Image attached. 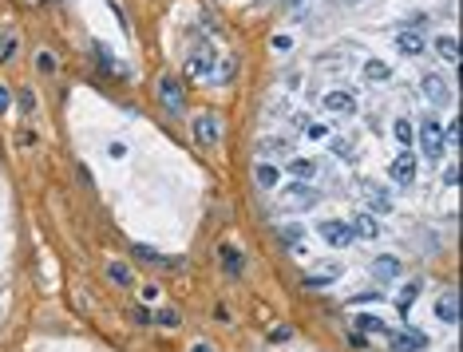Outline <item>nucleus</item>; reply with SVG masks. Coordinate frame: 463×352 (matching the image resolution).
I'll return each instance as SVG.
<instances>
[{"mask_svg":"<svg viewBox=\"0 0 463 352\" xmlns=\"http://www.w3.org/2000/svg\"><path fill=\"white\" fill-rule=\"evenodd\" d=\"M416 139H420V151H424L431 162H435V159H440V155L447 151V146H444V127H440V119H435V115H428V119L420 123Z\"/></svg>","mask_w":463,"mask_h":352,"instance_id":"f257e3e1","label":"nucleus"},{"mask_svg":"<svg viewBox=\"0 0 463 352\" xmlns=\"http://www.w3.org/2000/svg\"><path fill=\"white\" fill-rule=\"evenodd\" d=\"M159 99H162V107H166L171 119H182V111H186V91H182V83L175 76H162L159 80Z\"/></svg>","mask_w":463,"mask_h":352,"instance_id":"f03ea898","label":"nucleus"},{"mask_svg":"<svg viewBox=\"0 0 463 352\" xmlns=\"http://www.w3.org/2000/svg\"><path fill=\"white\" fill-rule=\"evenodd\" d=\"M277 198H281V206H286V210H313L321 202V194L313 190L309 182H293V186H286Z\"/></svg>","mask_w":463,"mask_h":352,"instance_id":"7ed1b4c3","label":"nucleus"},{"mask_svg":"<svg viewBox=\"0 0 463 352\" xmlns=\"http://www.w3.org/2000/svg\"><path fill=\"white\" fill-rule=\"evenodd\" d=\"M194 139H198V146H206V151H214L218 146V139H222V119L218 115H194Z\"/></svg>","mask_w":463,"mask_h":352,"instance_id":"20e7f679","label":"nucleus"},{"mask_svg":"<svg viewBox=\"0 0 463 352\" xmlns=\"http://www.w3.org/2000/svg\"><path fill=\"white\" fill-rule=\"evenodd\" d=\"M186 80H214V52L210 48H194L186 56Z\"/></svg>","mask_w":463,"mask_h":352,"instance_id":"39448f33","label":"nucleus"},{"mask_svg":"<svg viewBox=\"0 0 463 352\" xmlns=\"http://www.w3.org/2000/svg\"><path fill=\"white\" fill-rule=\"evenodd\" d=\"M317 234L325 241H329V245H333V250H345V245H352V226L349 222H336V218H329V222H321L317 226Z\"/></svg>","mask_w":463,"mask_h":352,"instance_id":"423d86ee","label":"nucleus"},{"mask_svg":"<svg viewBox=\"0 0 463 352\" xmlns=\"http://www.w3.org/2000/svg\"><path fill=\"white\" fill-rule=\"evenodd\" d=\"M388 178H392L396 186H412V182H416V159L408 155V151H404L392 166H388Z\"/></svg>","mask_w":463,"mask_h":352,"instance_id":"0eeeda50","label":"nucleus"},{"mask_svg":"<svg viewBox=\"0 0 463 352\" xmlns=\"http://www.w3.org/2000/svg\"><path fill=\"white\" fill-rule=\"evenodd\" d=\"M392 349L396 352H424L428 349V336L420 333V329H400V333L392 336Z\"/></svg>","mask_w":463,"mask_h":352,"instance_id":"6e6552de","label":"nucleus"},{"mask_svg":"<svg viewBox=\"0 0 463 352\" xmlns=\"http://www.w3.org/2000/svg\"><path fill=\"white\" fill-rule=\"evenodd\" d=\"M400 273H404V265H400V257H392V254L372 257V277H376V281H396Z\"/></svg>","mask_w":463,"mask_h":352,"instance_id":"1a4fd4ad","label":"nucleus"},{"mask_svg":"<svg viewBox=\"0 0 463 352\" xmlns=\"http://www.w3.org/2000/svg\"><path fill=\"white\" fill-rule=\"evenodd\" d=\"M349 226H352V238L356 241H376L380 238V222H376L372 214H356Z\"/></svg>","mask_w":463,"mask_h":352,"instance_id":"9d476101","label":"nucleus"},{"mask_svg":"<svg viewBox=\"0 0 463 352\" xmlns=\"http://www.w3.org/2000/svg\"><path fill=\"white\" fill-rule=\"evenodd\" d=\"M325 111L329 115H352L356 111V96H352V91H329V96H325Z\"/></svg>","mask_w":463,"mask_h":352,"instance_id":"9b49d317","label":"nucleus"},{"mask_svg":"<svg viewBox=\"0 0 463 352\" xmlns=\"http://www.w3.org/2000/svg\"><path fill=\"white\" fill-rule=\"evenodd\" d=\"M365 202H368V214H392V198L372 182H365Z\"/></svg>","mask_w":463,"mask_h":352,"instance_id":"f8f14e48","label":"nucleus"},{"mask_svg":"<svg viewBox=\"0 0 463 352\" xmlns=\"http://www.w3.org/2000/svg\"><path fill=\"white\" fill-rule=\"evenodd\" d=\"M396 48L404 52V56H424V36H420V28L400 32V36H396Z\"/></svg>","mask_w":463,"mask_h":352,"instance_id":"ddd939ff","label":"nucleus"},{"mask_svg":"<svg viewBox=\"0 0 463 352\" xmlns=\"http://www.w3.org/2000/svg\"><path fill=\"white\" fill-rule=\"evenodd\" d=\"M424 96H428L431 103H444L447 99V80L444 76H435V72H428V76H424Z\"/></svg>","mask_w":463,"mask_h":352,"instance_id":"4468645a","label":"nucleus"},{"mask_svg":"<svg viewBox=\"0 0 463 352\" xmlns=\"http://www.w3.org/2000/svg\"><path fill=\"white\" fill-rule=\"evenodd\" d=\"M218 257H222V265L230 277H238L241 270H246V261H241V254L234 250V245H218Z\"/></svg>","mask_w":463,"mask_h":352,"instance_id":"2eb2a0df","label":"nucleus"},{"mask_svg":"<svg viewBox=\"0 0 463 352\" xmlns=\"http://www.w3.org/2000/svg\"><path fill=\"white\" fill-rule=\"evenodd\" d=\"M435 317L447 320V324H455V320H460V309H455V293H444V297L435 301Z\"/></svg>","mask_w":463,"mask_h":352,"instance_id":"dca6fc26","label":"nucleus"},{"mask_svg":"<svg viewBox=\"0 0 463 352\" xmlns=\"http://www.w3.org/2000/svg\"><path fill=\"white\" fill-rule=\"evenodd\" d=\"M416 297H420V281H408V285L400 289V297H396V309H400V317H408V313H412Z\"/></svg>","mask_w":463,"mask_h":352,"instance_id":"f3484780","label":"nucleus"},{"mask_svg":"<svg viewBox=\"0 0 463 352\" xmlns=\"http://www.w3.org/2000/svg\"><path fill=\"white\" fill-rule=\"evenodd\" d=\"M435 52L444 56L447 64H455V60H460V40H455V36H435Z\"/></svg>","mask_w":463,"mask_h":352,"instance_id":"a211bd4d","label":"nucleus"},{"mask_svg":"<svg viewBox=\"0 0 463 352\" xmlns=\"http://www.w3.org/2000/svg\"><path fill=\"white\" fill-rule=\"evenodd\" d=\"M277 178H281V170H277V166H270V162H257V186H261V190H273V186H277Z\"/></svg>","mask_w":463,"mask_h":352,"instance_id":"6ab92c4d","label":"nucleus"},{"mask_svg":"<svg viewBox=\"0 0 463 352\" xmlns=\"http://www.w3.org/2000/svg\"><path fill=\"white\" fill-rule=\"evenodd\" d=\"M388 76H392V67L384 64V60H368V64H365V80L368 83H384Z\"/></svg>","mask_w":463,"mask_h":352,"instance_id":"aec40b11","label":"nucleus"},{"mask_svg":"<svg viewBox=\"0 0 463 352\" xmlns=\"http://www.w3.org/2000/svg\"><path fill=\"white\" fill-rule=\"evenodd\" d=\"M356 329H360V333H376V336L388 333V324H384L380 317H372V313H360V317H356Z\"/></svg>","mask_w":463,"mask_h":352,"instance_id":"412c9836","label":"nucleus"},{"mask_svg":"<svg viewBox=\"0 0 463 352\" xmlns=\"http://www.w3.org/2000/svg\"><path fill=\"white\" fill-rule=\"evenodd\" d=\"M336 273H341L336 265H321L317 273H305V285H329V281H333Z\"/></svg>","mask_w":463,"mask_h":352,"instance_id":"4be33fe9","label":"nucleus"},{"mask_svg":"<svg viewBox=\"0 0 463 352\" xmlns=\"http://www.w3.org/2000/svg\"><path fill=\"white\" fill-rule=\"evenodd\" d=\"M392 131H396V143L404 146V151L416 143V131H412V123H408V119H396V127H392Z\"/></svg>","mask_w":463,"mask_h":352,"instance_id":"5701e85b","label":"nucleus"},{"mask_svg":"<svg viewBox=\"0 0 463 352\" xmlns=\"http://www.w3.org/2000/svg\"><path fill=\"white\" fill-rule=\"evenodd\" d=\"M107 277H111L115 285H131V270L123 261H111V265H107Z\"/></svg>","mask_w":463,"mask_h":352,"instance_id":"b1692460","label":"nucleus"},{"mask_svg":"<svg viewBox=\"0 0 463 352\" xmlns=\"http://www.w3.org/2000/svg\"><path fill=\"white\" fill-rule=\"evenodd\" d=\"M135 254L143 257V261H155V265H178L175 257H162V254H155V250H147V245H135Z\"/></svg>","mask_w":463,"mask_h":352,"instance_id":"393cba45","label":"nucleus"},{"mask_svg":"<svg viewBox=\"0 0 463 352\" xmlns=\"http://www.w3.org/2000/svg\"><path fill=\"white\" fill-rule=\"evenodd\" d=\"M289 170H293L297 178H313V170H317V166H313L309 159H293V162H289Z\"/></svg>","mask_w":463,"mask_h":352,"instance_id":"a878e982","label":"nucleus"},{"mask_svg":"<svg viewBox=\"0 0 463 352\" xmlns=\"http://www.w3.org/2000/svg\"><path fill=\"white\" fill-rule=\"evenodd\" d=\"M286 340H293V329H289V324H273V329H270V344H286Z\"/></svg>","mask_w":463,"mask_h":352,"instance_id":"bb28decb","label":"nucleus"},{"mask_svg":"<svg viewBox=\"0 0 463 352\" xmlns=\"http://www.w3.org/2000/svg\"><path fill=\"white\" fill-rule=\"evenodd\" d=\"M36 67H40L44 76H48V72H56V60H52V52H40V56H36Z\"/></svg>","mask_w":463,"mask_h":352,"instance_id":"cd10ccee","label":"nucleus"},{"mask_svg":"<svg viewBox=\"0 0 463 352\" xmlns=\"http://www.w3.org/2000/svg\"><path fill=\"white\" fill-rule=\"evenodd\" d=\"M333 151H336V155H345V159H352V143H349V139H333Z\"/></svg>","mask_w":463,"mask_h":352,"instance_id":"c85d7f7f","label":"nucleus"},{"mask_svg":"<svg viewBox=\"0 0 463 352\" xmlns=\"http://www.w3.org/2000/svg\"><path fill=\"white\" fill-rule=\"evenodd\" d=\"M159 324H178V313H175V309H162V313H159Z\"/></svg>","mask_w":463,"mask_h":352,"instance_id":"c756f323","label":"nucleus"},{"mask_svg":"<svg viewBox=\"0 0 463 352\" xmlns=\"http://www.w3.org/2000/svg\"><path fill=\"white\" fill-rule=\"evenodd\" d=\"M8 103H12V96H8V87H4V83H0V115L8 111Z\"/></svg>","mask_w":463,"mask_h":352,"instance_id":"7c9ffc66","label":"nucleus"},{"mask_svg":"<svg viewBox=\"0 0 463 352\" xmlns=\"http://www.w3.org/2000/svg\"><path fill=\"white\" fill-rule=\"evenodd\" d=\"M273 48H277V52H289V48H293V40H289V36H277V40H273Z\"/></svg>","mask_w":463,"mask_h":352,"instance_id":"2f4dec72","label":"nucleus"},{"mask_svg":"<svg viewBox=\"0 0 463 352\" xmlns=\"http://www.w3.org/2000/svg\"><path fill=\"white\" fill-rule=\"evenodd\" d=\"M444 182H447V186H455V182H460V170H455V166H447V175H444Z\"/></svg>","mask_w":463,"mask_h":352,"instance_id":"473e14b6","label":"nucleus"},{"mask_svg":"<svg viewBox=\"0 0 463 352\" xmlns=\"http://www.w3.org/2000/svg\"><path fill=\"white\" fill-rule=\"evenodd\" d=\"M107 151H111V159H123V155H127V146H123V143H111Z\"/></svg>","mask_w":463,"mask_h":352,"instance_id":"72a5a7b5","label":"nucleus"},{"mask_svg":"<svg viewBox=\"0 0 463 352\" xmlns=\"http://www.w3.org/2000/svg\"><path fill=\"white\" fill-rule=\"evenodd\" d=\"M191 352H214V349H206V344H198V349H191Z\"/></svg>","mask_w":463,"mask_h":352,"instance_id":"f704fd0d","label":"nucleus"},{"mask_svg":"<svg viewBox=\"0 0 463 352\" xmlns=\"http://www.w3.org/2000/svg\"><path fill=\"white\" fill-rule=\"evenodd\" d=\"M289 4H293V8H297V4H305V0H289Z\"/></svg>","mask_w":463,"mask_h":352,"instance_id":"c9c22d12","label":"nucleus"},{"mask_svg":"<svg viewBox=\"0 0 463 352\" xmlns=\"http://www.w3.org/2000/svg\"><path fill=\"white\" fill-rule=\"evenodd\" d=\"M0 44H4V40H0Z\"/></svg>","mask_w":463,"mask_h":352,"instance_id":"e433bc0d","label":"nucleus"}]
</instances>
